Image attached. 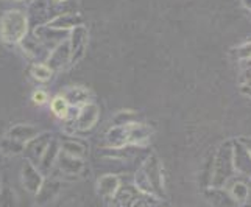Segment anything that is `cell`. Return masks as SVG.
Here are the masks:
<instances>
[{
  "instance_id": "e0dca14e",
  "label": "cell",
  "mask_w": 251,
  "mask_h": 207,
  "mask_svg": "<svg viewBox=\"0 0 251 207\" xmlns=\"http://www.w3.org/2000/svg\"><path fill=\"white\" fill-rule=\"evenodd\" d=\"M30 73L31 76L36 81H41V83H47L51 80V76H53V70L47 66V64H42V63H36L33 64L31 69H30Z\"/></svg>"
},
{
  "instance_id": "ffe728a7",
  "label": "cell",
  "mask_w": 251,
  "mask_h": 207,
  "mask_svg": "<svg viewBox=\"0 0 251 207\" xmlns=\"http://www.w3.org/2000/svg\"><path fill=\"white\" fill-rule=\"evenodd\" d=\"M51 111H53V114L59 118H67L69 115V111H71V106H69V103L66 101V98L63 95H58L51 100Z\"/></svg>"
},
{
  "instance_id": "5b68a950",
  "label": "cell",
  "mask_w": 251,
  "mask_h": 207,
  "mask_svg": "<svg viewBox=\"0 0 251 207\" xmlns=\"http://www.w3.org/2000/svg\"><path fill=\"white\" fill-rule=\"evenodd\" d=\"M22 183L25 188L34 195L39 192L42 183H44V175H42L41 170L28 159L25 161L22 165Z\"/></svg>"
},
{
  "instance_id": "9a60e30c",
  "label": "cell",
  "mask_w": 251,
  "mask_h": 207,
  "mask_svg": "<svg viewBox=\"0 0 251 207\" xmlns=\"http://www.w3.org/2000/svg\"><path fill=\"white\" fill-rule=\"evenodd\" d=\"M59 185L61 184H59L58 181H47V183H42L39 192L36 193L39 198V204H46L53 200L59 192Z\"/></svg>"
},
{
  "instance_id": "4fadbf2b",
  "label": "cell",
  "mask_w": 251,
  "mask_h": 207,
  "mask_svg": "<svg viewBox=\"0 0 251 207\" xmlns=\"http://www.w3.org/2000/svg\"><path fill=\"white\" fill-rule=\"evenodd\" d=\"M106 143L109 148H125V146H128L126 125L111 126V129L106 133Z\"/></svg>"
},
{
  "instance_id": "603a6c76",
  "label": "cell",
  "mask_w": 251,
  "mask_h": 207,
  "mask_svg": "<svg viewBox=\"0 0 251 207\" xmlns=\"http://www.w3.org/2000/svg\"><path fill=\"white\" fill-rule=\"evenodd\" d=\"M231 195L234 196V200H239V201H244L247 200V196H248V188L245 184H236L234 187H232V190H231Z\"/></svg>"
},
{
  "instance_id": "2e32d148",
  "label": "cell",
  "mask_w": 251,
  "mask_h": 207,
  "mask_svg": "<svg viewBox=\"0 0 251 207\" xmlns=\"http://www.w3.org/2000/svg\"><path fill=\"white\" fill-rule=\"evenodd\" d=\"M21 46H22V48H24L25 53H27L30 58H39L41 53H42V50H44V46H42L36 38H28V36H25V38L21 41Z\"/></svg>"
},
{
  "instance_id": "484cf974",
  "label": "cell",
  "mask_w": 251,
  "mask_h": 207,
  "mask_svg": "<svg viewBox=\"0 0 251 207\" xmlns=\"http://www.w3.org/2000/svg\"><path fill=\"white\" fill-rule=\"evenodd\" d=\"M244 5H245L247 10H250V11H251V0H244Z\"/></svg>"
},
{
  "instance_id": "4316f807",
  "label": "cell",
  "mask_w": 251,
  "mask_h": 207,
  "mask_svg": "<svg viewBox=\"0 0 251 207\" xmlns=\"http://www.w3.org/2000/svg\"><path fill=\"white\" fill-rule=\"evenodd\" d=\"M53 2H56V3H59V2H66V0H53Z\"/></svg>"
},
{
  "instance_id": "83f0119b",
  "label": "cell",
  "mask_w": 251,
  "mask_h": 207,
  "mask_svg": "<svg viewBox=\"0 0 251 207\" xmlns=\"http://www.w3.org/2000/svg\"><path fill=\"white\" fill-rule=\"evenodd\" d=\"M248 153H250V156H251V143H250V146H248Z\"/></svg>"
},
{
  "instance_id": "d6986e66",
  "label": "cell",
  "mask_w": 251,
  "mask_h": 207,
  "mask_svg": "<svg viewBox=\"0 0 251 207\" xmlns=\"http://www.w3.org/2000/svg\"><path fill=\"white\" fill-rule=\"evenodd\" d=\"M24 146L25 143L10 139V137H5V139L0 142V151L3 154H8V156H16V154H21L24 151Z\"/></svg>"
},
{
  "instance_id": "7c38bea8",
  "label": "cell",
  "mask_w": 251,
  "mask_h": 207,
  "mask_svg": "<svg viewBox=\"0 0 251 207\" xmlns=\"http://www.w3.org/2000/svg\"><path fill=\"white\" fill-rule=\"evenodd\" d=\"M120 190V179L116 175H105L99 179L97 183V192L103 198H114L116 193Z\"/></svg>"
},
{
  "instance_id": "9c48e42d",
  "label": "cell",
  "mask_w": 251,
  "mask_h": 207,
  "mask_svg": "<svg viewBox=\"0 0 251 207\" xmlns=\"http://www.w3.org/2000/svg\"><path fill=\"white\" fill-rule=\"evenodd\" d=\"M56 162H58L59 170H61L64 175H72V176H75V175H80L81 171L84 170V162H83V159L71 156V154H66L61 150H59Z\"/></svg>"
},
{
  "instance_id": "277c9868",
  "label": "cell",
  "mask_w": 251,
  "mask_h": 207,
  "mask_svg": "<svg viewBox=\"0 0 251 207\" xmlns=\"http://www.w3.org/2000/svg\"><path fill=\"white\" fill-rule=\"evenodd\" d=\"M46 64L51 69L53 72H58L64 69L67 64H71V47H69V39H64L59 42L58 46L53 47L47 56Z\"/></svg>"
},
{
  "instance_id": "5bb4252c",
  "label": "cell",
  "mask_w": 251,
  "mask_h": 207,
  "mask_svg": "<svg viewBox=\"0 0 251 207\" xmlns=\"http://www.w3.org/2000/svg\"><path fill=\"white\" fill-rule=\"evenodd\" d=\"M61 95L66 98V101L69 103V106L71 108H80L83 106L84 103L89 101V91L86 88H81V86H75V88H71L64 91V93H61Z\"/></svg>"
},
{
  "instance_id": "d4e9b609",
  "label": "cell",
  "mask_w": 251,
  "mask_h": 207,
  "mask_svg": "<svg viewBox=\"0 0 251 207\" xmlns=\"http://www.w3.org/2000/svg\"><path fill=\"white\" fill-rule=\"evenodd\" d=\"M31 100H33L34 105H44V103H47V100H49V95H47V92H46V91L38 89V91H34V92H33Z\"/></svg>"
},
{
  "instance_id": "44dd1931",
  "label": "cell",
  "mask_w": 251,
  "mask_h": 207,
  "mask_svg": "<svg viewBox=\"0 0 251 207\" xmlns=\"http://www.w3.org/2000/svg\"><path fill=\"white\" fill-rule=\"evenodd\" d=\"M136 122V115L134 112L131 111H120L114 115L112 118V126H119V125H126V123H131Z\"/></svg>"
},
{
  "instance_id": "f546056e",
  "label": "cell",
  "mask_w": 251,
  "mask_h": 207,
  "mask_svg": "<svg viewBox=\"0 0 251 207\" xmlns=\"http://www.w3.org/2000/svg\"><path fill=\"white\" fill-rule=\"evenodd\" d=\"M0 188H2V187H0Z\"/></svg>"
},
{
  "instance_id": "7402d4cb",
  "label": "cell",
  "mask_w": 251,
  "mask_h": 207,
  "mask_svg": "<svg viewBox=\"0 0 251 207\" xmlns=\"http://www.w3.org/2000/svg\"><path fill=\"white\" fill-rule=\"evenodd\" d=\"M16 196L8 187L0 188V206L2 207H14L16 204Z\"/></svg>"
},
{
  "instance_id": "cb8c5ba5",
  "label": "cell",
  "mask_w": 251,
  "mask_h": 207,
  "mask_svg": "<svg viewBox=\"0 0 251 207\" xmlns=\"http://www.w3.org/2000/svg\"><path fill=\"white\" fill-rule=\"evenodd\" d=\"M234 55L239 58V59H251V42H248V44H244L242 47H239Z\"/></svg>"
},
{
  "instance_id": "6da1fadb",
  "label": "cell",
  "mask_w": 251,
  "mask_h": 207,
  "mask_svg": "<svg viewBox=\"0 0 251 207\" xmlns=\"http://www.w3.org/2000/svg\"><path fill=\"white\" fill-rule=\"evenodd\" d=\"M136 188L141 193L153 198H161L164 193L162 167L159 159L151 154L136 173Z\"/></svg>"
},
{
  "instance_id": "f1b7e54d",
  "label": "cell",
  "mask_w": 251,
  "mask_h": 207,
  "mask_svg": "<svg viewBox=\"0 0 251 207\" xmlns=\"http://www.w3.org/2000/svg\"><path fill=\"white\" fill-rule=\"evenodd\" d=\"M14 2H22V0H14Z\"/></svg>"
},
{
  "instance_id": "52a82bcc",
  "label": "cell",
  "mask_w": 251,
  "mask_h": 207,
  "mask_svg": "<svg viewBox=\"0 0 251 207\" xmlns=\"http://www.w3.org/2000/svg\"><path fill=\"white\" fill-rule=\"evenodd\" d=\"M51 139H53V137H51L50 133H42V134L39 133L34 139H31L30 142L25 143L24 151L27 153L28 161H31L33 163L39 162L42 153H44V150L47 148V145L50 143Z\"/></svg>"
},
{
  "instance_id": "8992f818",
  "label": "cell",
  "mask_w": 251,
  "mask_h": 207,
  "mask_svg": "<svg viewBox=\"0 0 251 207\" xmlns=\"http://www.w3.org/2000/svg\"><path fill=\"white\" fill-rule=\"evenodd\" d=\"M99 115H100L99 106L95 105V103L88 101V103H84L83 106L78 108V114H76V118H75V125L78 129H81V131H88V129H91L95 123H97Z\"/></svg>"
},
{
  "instance_id": "7a4b0ae2",
  "label": "cell",
  "mask_w": 251,
  "mask_h": 207,
  "mask_svg": "<svg viewBox=\"0 0 251 207\" xmlns=\"http://www.w3.org/2000/svg\"><path fill=\"white\" fill-rule=\"evenodd\" d=\"M28 33V17L21 10H8L0 17V38L6 44H21Z\"/></svg>"
},
{
  "instance_id": "ba28073f",
  "label": "cell",
  "mask_w": 251,
  "mask_h": 207,
  "mask_svg": "<svg viewBox=\"0 0 251 207\" xmlns=\"http://www.w3.org/2000/svg\"><path fill=\"white\" fill-rule=\"evenodd\" d=\"M49 28L61 30V31H71L72 28L78 27V25H84V17L78 13H63L53 17L47 23Z\"/></svg>"
},
{
  "instance_id": "ac0fdd59",
  "label": "cell",
  "mask_w": 251,
  "mask_h": 207,
  "mask_svg": "<svg viewBox=\"0 0 251 207\" xmlns=\"http://www.w3.org/2000/svg\"><path fill=\"white\" fill-rule=\"evenodd\" d=\"M59 148H61L63 153L71 154V156H75V158H80V159H83L86 156V146L76 140H64V142H61V145H59Z\"/></svg>"
},
{
  "instance_id": "30bf717a",
  "label": "cell",
  "mask_w": 251,
  "mask_h": 207,
  "mask_svg": "<svg viewBox=\"0 0 251 207\" xmlns=\"http://www.w3.org/2000/svg\"><path fill=\"white\" fill-rule=\"evenodd\" d=\"M59 143L56 139H51L50 143L47 145V148L44 150V153H42V156L38 162V165H39V170H41V173L42 175H47L49 171L51 170V167L55 165V162L58 159V154H59Z\"/></svg>"
},
{
  "instance_id": "3957f363",
  "label": "cell",
  "mask_w": 251,
  "mask_h": 207,
  "mask_svg": "<svg viewBox=\"0 0 251 207\" xmlns=\"http://www.w3.org/2000/svg\"><path fill=\"white\" fill-rule=\"evenodd\" d=\"M89 31L84 25L72 28L69 31V47H71V64H76L83 58L86 46H88Z\"/></svg>"
},
{
  "instance_id": "8fae6325",
  "label": "cell",
  "mask_w": 251,
  "mask_h": 207,
  "mask_svg": "<svg viewBox=\"0 0 251 207\" xmlns=\"http://www.w3.org/2000/svg\"><path fill=\"white\" fill-rule=\"evenodd\" d=\"M39 134V129L36 126H33L30 123H19V125H14L10 128V131H8L6 137H10V139H14L21 143H27L30 142L31 139H34Z\"/></svg>"
}]
</instances>
